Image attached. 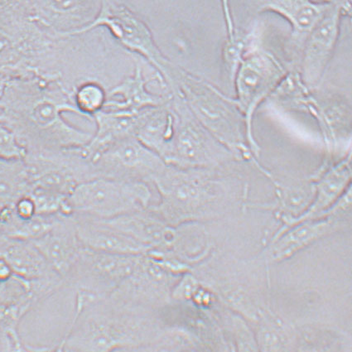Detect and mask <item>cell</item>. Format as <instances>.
I'll return each mask as SVG.
<instances>
[{
	"instance_id": "cell-5",
	"label": "cell",
	"mask_w": 352,
	"mask_h": 352,
	"mask_svg": "<svg viewBox=\"0 0 352 352\" xmlns=\"http://www.w3.org/2000/svg\"><path fill=\"white\" fill-rule=\"evenodd\" d=\"M170 88L173 94L183 99L194 117L239 160L252 162L264 171L250 148L245 117L232 97L176 66Z\"/></svg>"
},
{
	"instance_id": "cell-14",
	"label": "cell",
	"mask_w": 352,
	"mask_h": 352,
	"mask_svg": "<svg viewBox=\"0 0 352 352\" xmlns=\"http://www.w3.org/2000/svg\"><path fill=\"white\" fill-rule=\"evenodd\" d=\"M0 254L9 262L16 276L30 284L43 300L66 289L63 279L34 243L7 237L0 232Z\"/></svg>"
},
{
	"instance_id": "cell-12",
	"label": "cell",
	"mask_w": 352,
	"mask_h": 352,
	"mask_svg": "<svg viewBox=\"0 0 352 352\" xmlns=\"http://www.w3.org/2000/svg\"><path fill=\"white\" fill-rule=\"evenodd\" d=\"M181 276L146 253L133 272L110 295L133 305L161 310L171 302L173 287Z\"/></svg>"
},
{
	"instance_id": "cell-26",
	"label": "cell",
	"mask_w": 352,
	"mask_h": 352,
	"mask_svg": "<svg viewBox=\"0 0 352 352\" xmlns=\"http://www.w3.org/2000/svg\"><path fill=\"white\" fill-rule=\"evenodd\" d=\"M24 160L0 159V209L13 206L31 192Z\"/></svg>"
},
{
	"instance_id": "cell-7",
	"label": "cell",
	"mask_w": 352,
	"mask_h": 352,
	"mask_svg": "<svg viewBox=\"0 0 352 352\" xmlns=\"http://www.w3.org/2000/svg\"><path fill=\"white\" fill-rule=\"evenodd\" d=\"M289 72L276 56L254 44L245 54L234 76V99L245 117L250 148L257 157L260 156L261 147L254 135V116Z\"/></svg>"
},
{
	"instance_id": "cell-21",
	"label": "cell",
	"mask_w": 352,
	"mask_h": 352,
	"mask_svg": "<svg viewBox=\"0 0 352 352\" xmlns=\"http://www.w3.org/2000/svg\"><path fill=\"white\" fill-rule=\"evenodd\" d=\"M135 239L151 250L171 252L177 228L165 222L151 209L101 220Z\"/></svg>"
},
{
	"instance_id": "cell-28",
	"label": "cell",
	"mask_w": 352,
	"mask_h": 352,
	"mask_svg": "<svg viewBox=\"0 0 352 352\" xmlns=\"http://www.w3.org/2000/svg\"><path fill=\"white\" fill-rule=\"evenodd\" d=\"M74 100L80 116L93 121V116L103 110L107 92L94 80H85L74 89Z\"/></svg>"
},
{
	"instance_id": "cell-25",
	"label": "cell",
	"mask_w": 352,
	"mask_h": 352,
	"mask_svg": "<svg viewBox=\"0 0 352 352\" xmlns=\"http://www.w3.org/2000/svg\"><path fill=\"white\" fill-rule=\"evenodd\" d=\"M175 124L172 100L160 107L145 109L135 137L165 162L171 149Z\"/></svg>"
},
{
	"instance_id": "cell-15",
	"label": "cell",
	"mask_w": 352,
	"mask_h": 352,
	"mask_svg": "<svg viewBox=\"0 0 352 352\" xmlns=\"http://www.w3.org/2000/svg\"><path fill=\"white\" fill-rule=\"evenodd\" d=\"M343 7L340 3H331L303 47L298 74L302 83L311 91H317L333 58L338 41Z\"/></svg>"
},
{
	"instance_id": "cell-8",
	"label": "cell",
	"mask_w": 352,
	"mask_h": 352,
	"mask_svg": "<svg viewBox=\"0 0 352 352\" xmlns=\"http://www.w3.org/2000/svg\"><path fill=\"white\" fill-rule=\"evenodd\" d=\"M172 105L175 133L166 164L182 168H215L241 161L194 117L179 96L173 94Z\"/></svg>"
},
{
	"instance_id": "cell-23",
	"label": "cell",
	"mask_w": 352,
	"mask_h": 352,
	"mask_svg": "<svg viewBox=\"0 0 352 352\" xmlns=\"http://www.w3.org/2000/svg\"><path fill=\"white\" fill-rule=\"evenodd\" d=\"M142 111L131 112L103 109L93 116L96 131L84 146L72 149L80 160L86 162L107 145L128 136H135ZM88 165V164H87Z\"/></svg>"
},
{
	"instance_id": "cell-19",
	"label": "cell",
	"mask_w": 352,
	"mask_h": 352,
	"mask_svg": "<svg viewBox=\"0 0 352 352\" xmlns=\"http://www.w3.org/2000/svg\"><path fill=\"white\" fill-rule=\"evenodd\" d=\"M101 0H28L36 15L62 36H72L93 22Z\"/></svg>"
},
{
	"instance_id": "cell-1",
	"label": "cell",
	"mask_w": 352,
	"mask_h": 352,
	"mask_svg": "<svg viewBox=\"0 0 352 352\" xmlns=\"http://www.w3.org/2000/svg\"><path fill=\"white\" fill-rule=\"evenodd\" d=\"M64 113L80 116L74 91L58 79L12 78L0 100V120L14 133L26 155L60 153L88 144L93 133L69 124Z\"/></svg>"
},
{
	"instance_id": "cell-13",
	"label": "cell",
	"mask_w": 352,
	"mask_h": 352,
	"mask_svg": "<svg viewBox=\"0 0 352 352\" xmlns=\"http://www.w3.org/2000/svg\"><path fill=\"white\" fill-rule=\"evenodd\" d=\"M301 111L309 113L318 124L325 147V160L329 164L341 159L351 137V107L349 101L337 95L315 94L311 91Z\"/></svg>"
},
{
	"instance_id": "cell-16",
	"label": "cell",
	"mask_w": 352,
	"mask_h": 352,
	"mask_svg": "<svg viewBox=\"0 0 352 352\" xmlns=\"http://www.w3.org/2000/svg\"><path fill=\"white\" fill-rule=\"evenodd\" d=\"M351 197V189H348L327 215L298 222L278 233L270 249L271 260L285 261L318 239L337 230L342 226V217L350 212Z\"/></svg>"
},
{
	"instance_id": "cell-4",
	"label": "cell",
	"mask_w": 352,
	"mask_h": 352,
	"mask_svg": "<svg viewBox=\"0 0 352 352\" xmlns=\"http://www.w3.org/2000/svg\"><path fill=\"white\" fill-rule=\"evenodd\" d=\"M63 37L44 24L28 0H0V72L11 78L52 76Z\"/></svg>"
},
{
	"instance_id": "cell-24",
	"label": "cell",
	"mask_w": 352,
	"mask_h": 352,
	"mask_svg": "<svg viewBox=\"0 0 352 352\" xmlns=\"http://www.w3.org/2000/svg\"><path fill=\"white\" fill-rule=\"evenodd\" d=\"M151 80L144 78L142 67L137 64L133 74L113 87L108 93L107 97L120 96V99L107 98L103 109L140 112L145 109L169 103L173 98V94H156L148 91L146 86Z\"/></svg>"
},
{
	"instance_id": "cell-27",
	"label": "cell",
	"mask_w": 352,
	"mask_h": 352,
	"mask_svg": "<svg viewBox=\"0 0 352 352\" xmlns=\"http://www.w3.org/2000/svg\"><path fill=\"white\" fill-rule=\"evenodd\" d=\"M34 306L19 303L0 309V352L32 351V346L23 342L19 326Z\"/></svg>"
},
{
	"instance_id": "cell-10",
	"label": "cell",
	"mask_w": 352,
	"mask_h": 352,
	"mask_svg": "<svg viewBox=\"0 0 352 352\" xmlns=\"http://www.w3.org/2000/svg\"><path fill=\"white\" fill-rule=\"evenodd\" d=\"M87 164L93 179L113 177L148 184H152L166 166L159 155L133 135L116 140L100 149L87 161Z\"/></svg>"
},
{
	"instance_id": "cell-30",
	"label": "cell",
	"mask_w": 352,
	"mask_h": 352,
	"mask_svg": "<svg viewBox=\"0 0 352 352\" xmlns=\"http://www.w3.org/2000/svg\"><path fill=\"white\" fill-rule=\"evenodd\" d=\"M26 151L14 133L0 120V159L23 160Z\"/></svg>"
},
{
	"instance_id": "cell-22",
	"label": "cell",
	"mask_w": 352,
	"mask_h": 352,
	"mask_svg": "<svg viewBox=\"0 0 352 352\" xmlns=\"http://www.w3.org/2000/svg\"><path fill=\"white\" fill-rule=\"evenodd\" d=\"M72 216L80 244L85 248L124 256H140L151 250L103 221L84 216Z\"/></svg>"
},
{
	"instance_id": "cell-2",
	"label": "cell",
	"mask_w": 352,
	"mask_h": 352,
	"mask_svg": "<svg viewBox=\"0 0 352 352\" xmlns=\"http://www.w3.org/2000/svg\"><path fill=\"white\" fill-rule=\"evenodd\" d=\"M164 327L161 310L76 290L74 315L56 351H145Z\"/></svg>"
},
{
	"instance_id": "cell-11",
	"label": "cell",
	"mask_w": 352,
	"mask_h": 352,
	"mask_svg": "<svg viewBox=\"0 0 352 352\" xmlns=\"http://www.w3.org/2000/svg\"><path fill=\"white\" fill-rule=\"evenodd\" d=\"M142 256H124L82 248L65 278V287L107 296L133 272Z\"/></svg>"
},
{
	"instance_id": "cell-3",
	"label": "cell",
	"mask_w": 352,
	"mask_h": 352,
	"mask_svg": "<svg viewBox=\"0 0 352 352\" xmlns=\"http://www.w3.org/2000/svg\"><path fill=\"white\" fill-rule=\"evenodd\" d=\"M228 166L182 168L166 164L152 181L157 200L148 209L173 226L219 218L232 200Z\"/></svg>"
},
{
	"instance_id": "cell-32",
	"label": "cell",
	"mask_w": 352,
	"mask_h": 352,
	"mask_svg": "<svg viewBox=\"0 0 352 352\" xmlns=\"http://www.w3.org/2000/svg\"><path fill=\"white\" fill-rule=\"evenodd\" d=\"M0 230H1V209H0Z\"/></svg>"
},
{
	"instance_id": "cell-20",
	"label": "cell",
	"mask_w": 352,
	"mask_h": 352,
	"mask_svg": "<svg viewBox=\"0 0 352 352\" xmlns=\"http://www.w3.org/2000/svg\"><path fill=\"white\" fill-rule=\"evenodd\" d=\"M31 242L34 243L63 281L70 273L83 248L72 215L60 216L50 232Z\"/></svg>"
},
{
	"instance_id": "cell-31",
	"label": "cell",
	"mask_w": 352,
	"mask_h": 352,
	"mask_svg": "<svg viewBox=\"0 0 352 352\" xmlns=\"http://www.w3.org/2000/svg\"><path fill=\"white\" fill-rule=\"evenodd\" d=\"M11 78V76L0 72V100H1L3 95H5L6 89L8 86H9Z\"/></svg>"
},
{
	"instance_id": "cell-6",
	"label": "cell",
	"mask_w": 352,
	"mask_h": 352,
	"mask_svg": "<svg viewBox=\"0 0 352 352\" xmlns=\"http://www.w3.org/2000/svg\"><path fill=\"white\" fill-rule=\"evenodd\" d=\"M155 192L147 182L95 177L76 186L67 198L68 214L110 220L151 208Z\"/></svg>"
},
{
	"instance_id": "cell-29",
	"label": "cell",
	"mask_w": 352,
	"mask_h": 352,
	"mask_svg": "<svg viewBox=\"0 0 352 352\" xmlns=\"http://www.w3.org/2000/svg\"><path fill=\"white\" fill-rule=\"evenodd\" d=\"M43 301L31 285L18 276L0 278V309L23 302L35 307Z\"/></svg>"
},
{
	"instance_id": "cell-18",
	"label": "cell",
	"mask_w": 352,
	"mask_h": 352,
	"mask_svg": "<svg viewBox=\"0 0 352 352\" xmlns=\"http://www.w3.org/2000/svg\"><path fill=\"white\" fill-rule=\"evenodd\" d=\"M351 151L333 163L322 164L315 177L314 195L309 208L301 216L285 224L280 232L298 222L314 219L329 214L340 198L351 188Z\"/></svg>"
},
{
	"instance_id": "cell-9",
	"label": "cell",
	"mask_w": 352,
	"mask_h": 352,
	"mask_svg": "<svg viewBox=\"0 0 352 352\" xmlns=\"http://www.w3.org/2000/svg\"><path fill=\"white\" fill-rule=\"evenodd\" d=\"M100 26L109 28L112 35L129 51L143 56L168 84L173 64L162 54L151 30L142 19L127 7L111 0H101L96 19L75 35L87 34Z\"/></svg>"
},
{
	"instance_id": "cell-17",
	"label": "cell",
	"mask_w": 352,
	"mask_h": 352,
	"mask_svg": "<svg viewBox=\"0 0 352 352\" xmlns=\"http://www.w3.org/2000/svg\"><path fill=\"white\" fill-rule=\"evenodd\" d=\"M331 5V2L313 0H274L262 8L284 16L291 23L292 32L287 45L289 71L298 72L306 40Z\"/></svg>"
}]
</instances>
